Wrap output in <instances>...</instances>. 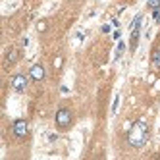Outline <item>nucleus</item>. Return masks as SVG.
<instances>
[{
  "mask_svg": "<svg viewBox=\"0 0 160 160\" xmlns=\"http://www.w3.org/2000/svg\"><path fill=\"white\" fill-rule=\"evenodd\" d=\"M147 139H148V128H147V123L145 122H137L131 128L129 135H128L129 145L135 147V148H139V147H143L147 143Z\"/></svg>",
  "mask_w": 160,
  "mask_h": 160,
  "instance_id": "obj_1",
  "label": "nucleus"
},
{
  "mask_svg": "<svg viewBox=\"0 0 160 160\" xmlns=\"http://www.w3.org/2000/svg\"><path fill=\"white\" fill-rule=\"evenodd\" d=\"M56 125H58L60 129H68L72 125V114L68 108H60L56 112Z\"/></svg>",
  "mask_w": 160,
  "mask_h": 160,
  "instance_id": "obj_2",
  "label": "nucleus"
},
{
  "mask_svg": "<svg viewBox=\"0 0 160 160\" xmlns=\"http://www.w3.org/2000/svg\"><path fill=\"white\" fill-rule=\"evenodd\" d=\"M139 27H141V16H137L133 21V31H131V42H129V48L131 52H135L137 48V41H139Z\"/></svg>",
  "mask_w": 160,
  "mask_h": 160,
  "instance_id": "obj_3",
  "label": "nucleus"
},
{
  "mask_svg": "<svg viewBox=\"0 0 160 160\" xmlns=\"http://www.w3.org/2000/svg\"><path fill=\"white\" fill-rule=\"evenodd\" d=\"M29 77H31V79H35V81H41V79H44V68H42L41 64L31 66V70H29Z\"/></svg>",
  "mask_w": 160,
  "mask_h": 160,
  "instance_id": "obj_4",
  "label": "nucleus"
},
{
  "mask_svg": "<svg viewBox=\"0 0 160 160\" xmlns=\"http://www.w3.org/2000/svg\"><path fill=\"white\" fill-rule=\"evenodd\" d=\"M12 85H14V89H16V91H19V93H23V91H25V87H27V77H25V75H14V79H12Z\"/></svg>",
  "mask_w": 160,
  "mask_h": 160,
  "instance_id": "obj_5",
  "label": "nucleus"
},
{
  "mask_svg": "<svg viewBox=\"0 0 160 160\" xmlns=\"http://www.w3.org/2000/svg\"><path fill=\"white\" fill-rule=\"evenodd\" d=\"M14 135H16V137H25V135H27V122L18 120V122L14 123Z\"/></svg>",
  "mask_w": 160,
  "mask_h": 160,
  "instance_id": "obj_6",
  "label": "nucleus"
},
{
  "mask_svg": "<svg viewBox=\"0 0 160 160\" xmlns=\"http://www.w3.org/2000/svg\"><path fill=\"white\" fill-rule=\"evenodd\" d=\"M18 58H19V50H18V48H10L8 54H6V62H8V64H14Z\"/></svg>",
  "mask_w": 160,
  "mask_h": 160,
  "instance_id": "obj_7",
  "label": "nucleus"
},
{
  "mask_svg": "<svg viewBox=\"0 0 160 160\" xmlns=\"http://www.w3.org/2000/svg\"><path fill=\"white\" fill-rule=\"evenodd\" d=\"M151 62H152L154 68H160V48L152 50V54H151Z\"/></svg>",
  "mask_w": 160,
  "mask_h": 160,
  "instance_id": "obj_8",
  "label": "nucleus"
},
{
  "mask_svg": "<svg viewBox=\"0 0 160 160\" xmlns=\"http://www.w3.org/2000/svg\"><path fill=\"white\" fill-rule=\"evenodd\" d=\"M148 6H151V8H158V6H160V0H151V2H148Z\"/></svg>",
  "mask_w": 160,
  "mask_h": 160,
  "instance_id": "obj_9",
  "label": "nucleus"
}]
</instances>
